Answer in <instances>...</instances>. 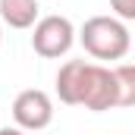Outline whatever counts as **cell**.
<instances>
[{
	"label": "cell",
	"mask_w": 135,
	"mask_h": 135,
	"mask_svg": "<svg viewBox=\"0 0 135 135\" xmlns=\"http://www.w3.org/2000/svg\"><path fill=\"white\" fill-rule=\"evenodd\" d=\"M79 41H82L85 54H91L94 60H123L132 47V35L126 28V22L116 16L85 19V25L79 28Z\"/></svg>",
	"instance_id": "obj_1"
},
{
	"label": "cell",
	"mask_w": 135,
	"mask_h": 135,
	"mask_svg": "<svg viewBox=\"0 0 135 135\" xmlns=\"http://www.w3.org/2000/svg\"><path fill=\"white\" fill-rule=\"evenodd\" d=\"M75 25L69 22L66 16H44V19H38V25H35V35H32V47L38 57H44V60H57V57H66L69 50H72V44H75Z\"/></svg>",
	"instance_id": "obj_2"
},
{
	"label": "cell",
	"mask_w": 135,
	"mask_h": 135,
	"mask_svg": "<svg viewBox=\"0 0 135 135\" xmlns=\"http://www.w3.org/2000/svg\"><path fill=\"white\" fill-rule=\"evenodd\" d=\"M13 119L25 132H41L54 123V101L41 88H25L13 101Z\"/></svg>",
	"instance_id": "obj_3"
},
{
	"label": "cell",
	"mask_w": 135,
	"mask_h": 135,
	"mask_svg": "<svg viewBox=\"0 0 135 135\" xmlns=\"http://www.w3.org/2000/svg\"><path fill=\"white\" fill-rule=\"evenodd\" d=\"M116 98H119V91H116V75H113V69L101 66V63H91L82 107L91 110V113H104V110H113V107H116Z\"/></svg>",
	"instance_id": "obj_4"
},
{
	"label": "cell",
	"mask_w": 135,
	"mask_h": 135,
	"mask_svg": "<svg viewBox=\"0 0 135 135\" xmlns=\"http://www.w3.org/2000/svg\"><path fill=\"white\" fill-rule=\"evenodd\" d=\"M88 69L91 63L85 60H66L57 72V98L69 107H82L85 98V85H88Z\"/></svg>",
	"instance_id": "obj_5"
},
{
	"label": "cell",
	"mask_w": 135,
	"mask_h": 135,
	"mask_svg": "<svg viewBox=\"0 0 135 135\" xmlns=\"http://www.w3.org/2000/svg\"><path fill=\"white\" fill-rule=\"evenodd\" d=\"M38 9V0H0V22L9 28H35Z\"/></svg>",
	"instance_id": "obj_6"
},
{
	"label": "cell",
	"mask_w": 135,
	"mask_h": 135,
	"mask_svg": "<svg viewBox=\"0 0 135 135\" xmlns=\"http://www.w3.org/2000/svg\"><path fill=\"white\" fill-rule=\"evenodd\" d=\"M113 75H116V107H135V63H119L113 66Z\"/></svg>",
	"instance_id": "obj_7"
},
{
	"label": "cell",
	"mask_w": 135,
	"mask_h": 135,
	"mask_svg": "<svg viewBox=\"0 0 135 135\" xmlns=\"http://www.w3.org/2000/svg\"><path fill=\"white\" fill-rule=\"evenodd\" d=\"M110 9L116 19L123 22H135V0H110Z\"/></svg>",
	"instance_id": "obj_8"
},
{
	"label": "cell",
	"mask_w": 135,
	"mask_h": 135,
	"mask_svg": "<svg viewBox=\"0 0 135 135\" xmlns=\"http://www.w3.org/2000/svg\"><path fill=\"white\" fill-rule=\"evenodd\" d=\"M0 135H25V132H22V129H9V126H6V129H0Z\"/></svg>",
	"instance_id": "obj_9"
},
{
	"label": "cell",
	"mask_w": 135,
	"mask_h": 135,
	"mask_svg": "<svg viewBox=\"0 0 135 135\" xmlns=\"http://www.w3.org/2000/svg\"><path fill=\"white\" fill-rule=\"evenodd\" d=\"M0 41H3V22H0Z\"/></svg>",
	"instance_id": "obj_10"
}]
</instances>
